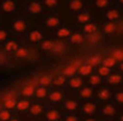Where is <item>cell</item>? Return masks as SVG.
Wrapping results in <instances>:
<instances>
[{"mask_svg":"<svg viewBox=\"0 0 123 121\" xmlns=\"http://www.w3.org/2000/svg\"><path fill=\"white\" fill-rule=\"evenodd\" d=\"M122 115L121 107L113 104L112 102H104L99 103V113L98 116L100 119H117Z\"/></svg>","mask_w":123,"mask_h":121,"instance_id":"1","label":"cell"},{"mask_svg":"<svg viewBox=\"0 0 123 121\" xmlns=\"http://www.w3.org/2000/svg\"><path fill=\"white\" fill-rule=\"evenodd\" d=\"M62 109L64 113L69 114H79L80 115V107H81V101L74 94V93H68L65 99L62 103Z\"/></svg>","mask_w":123,"mask_h":121,"instance_id":"2","label":"cell"},{"mask_svg":"<svg viewBox=\"0 0 123 121\" xmlns=\"http://www.w3.org/2000/svg\"><path fill=\"white\" fill-rule=\"evenodd\" d=\"M69 92L65 88H53L51 87L46 98V104L47 105H62L63 101L65 99L67 94Z\"/></svg>","mask_w":123,"mask_h":121,"instance_id":"3","label":"cell"},{"mask_svg":"<svg viewBox=\"0 0 123 121\" xmlns=\"http://www.w3.org/2000/svg\"><path fill=\"white\" fill-rule=\"evenodd\" d=\"M64 114L65 113L60 105H47L41 120L42 121H62Z\"/></svg>","mask_w":123,"mask_h":121,"instance_id":"4","label":"cell"},{"mask_svg":"<svg viewBox=\"0 0 123 121\" xmlns=\"http://www.w3.org/2000/svg\"><path fill=\"white\" fill-rule=\"evenodd\" d=\"M98 113H99V103L95 99L81 102V107H80V116L81 117L98 116Z\"/></svg>","mask_w":123,"mask_h":121,"instance_id":"5","label":"cell"},{"mask_svg":"<svg viewBox=\"0 0 123 121\" xmlns=\"http://www.w3.org/2000/svg\"><path fill=\"white\" fill-rule=\"evenodd\" d=\"M85 84H86L85 78H82V76H80V75L76 74L75 76H71V78L67 79L65 90H67L69 93H74V92H76L80 87H82Z\"/></svg>","mask_w":123,"mask_h":121,"instance_id":"6","label":"cell"},{"mask_svg":"<svg viewBox=\"0 0 123 121\" xmlns=\"http://www.w3.org/2000/svg\"><path fill=\"white\" fill-rule=\"evenodd\" d=\"M47 104L43 103V102H37V101H33L31 104H30V108L27 113L25 116H30V117H36V119H41L43 113H45V109H46Z\"/></svg>","mask_w":123,"mask_h":121,"instance_id":"7","label":"cell"},{"mask_svg":"<svg viewBox=\"0 0 123 121\" xmlns=\"http://www.w3.org/2000/svg\"><path fill=\"white\" fill-rule=\"evenodd\" d=\"M112 88L107 87L106 85H103L101 87L95 90L94 93V99L98 103H104V102H111V97H112Z\"/></svg>","mask_w":123,"mask_h":121,"instance_id":"8","label":"cell"},{"mask_svg":"<svg viewBox=\"0 0 123 121\" xmlns=\"http://www.w3.org/2000/svg\"><path fill=\"white\" fill-rule=\"evenodd\" d=\"M104 85L107 87L115 90V88H121L122 85V74L119 72H111L105 79H104Z\"/></svg>","mask_w":123,"mask_h":121,"instance_id":"9","label":"cell"},{"mask_svg":"<svg viewBox=\"0 0 123 121\" xmlns=\"http://www.w3.org/2000/svg\"><path fill=\"white\" fill-rule=\"evenodd\" d=\"M25 12L29 16H41L45 12V7L39 0H30L25 6Z\"/></svg>","mask_w":123,"mask_h":121,"instance_id":"10","label":"cell"},{"mask_svg":"<svg viewBox=\"0 0 123 121\" xmlns=\"http://www.w3.org/2000/svg\"><path fill=\"white\" fill-rule=\"evenodd\" d=\"M94 93H95V88L88 86L87 84H85L82 87H80L76 92H74V94L81 101H89V99H94Z\"/></svg>","mask_w":123,"mask_h":121,"instance_id":"11","label":"cell"},{"mask_svg":"<svg viewBox=\"0 0 123 121\" xmlns=\"http://www.w3.org/2000/svg\"><path fill=\"white\" fill-rule=\"evenodd\" d=\"M33 99H29V98H23V97H18L17 98V102H16V107H15V113L16 114H19L22 116H25L29 108H30V104H31Z\"/></svg>","mask_w":123,"mask_h":121,"instance_id":"12","label":"cell"},{"mask_svg":"<svg viewBox=\"0 0 123 121\" xmlns=\"http://www.w3.org/2000/svg\"><path fill=\"white\" fill-rule=\"evenodd\" d=\"M11 30L16 34H24L28 32V24L22 18H16L11 22Z\"/></svg>","mask_w":123,"mask_h":121,"instance_id":"13","label":"cell"},{"mask_svg":"<svg viewBox=\"0 0 123 121\" xmlns=\"http://www.w3.org/2000/svg\"><path fill=\"white\" fill-rule=\"evenodd\" d=\"M49 87H45V86H40L36 85L35 90H34V94H33V101H37V102H43L46 103V98L48 94Z\"/></svg>","mask_w":123,"mask_h":121,"instance_id":"14","label":"cell"},{"mask_svg":"<svg viewBox=\"0 0 123 121\" xmlns=\"http://www.w3.org/2000/svg\"><path fill=\"white\" fill-rule=\"evenodd\" d=\"M86 84L88 85V86H91V87H93V88H99V87H101L103 85H104V79L101 78V76H99L98 74H95V73H92L89 76H87L86 79Z\"/></svg>","mask_w":123,"mask_h":121,"instance_id":"15","label":"cell"},{"mask_svg":"<svg viewBox=\"0 0 123 121\" xmlns=\"http://www.w3.org/2000/svg\"><path fill=\"white\" fill-rule=\"evenodd\" d=\"M43 23H45V27H47L48 29H57V28H59V26H60L62 22H60V18L58 16H55V15H48V16L45 17Z\"/></svg>","mask_w":123,"mask_h":121,"instance_id":"16","label":"cell"},{"mask_svg":"<svg viewBox=\"0 0 123 121\" xmlns=\"http://www.w3.org/2000/svg\"><path fill=\"white\" fill-rule=\"evenodd\" d=\"M35 86H36V84H35V82H30V84L24 85V86L21 88L18 97H23V98H29V99H33V94H34Z\"/></svg>","mask_w":123,"mask_h":121,"instance_id":"17","label":"cell"},{"mask_svg":"<svg viewBox=\"0 0 123 121\" xmlns=\"http://www.w3.org/2000/svg\"><path fill=\"white\" fill-rule=\"evenodd\" d=\"M92 73H94V67L92 66V64H89L88 62H85V63H82L81 66H79V68H77V75H80V76H82V78H87V76H89Z\"/></svg>","mask_w":123,"mask_h":121,"instance_id":"18","label":"cell"},{"mask_svg":"<svg viewBox=\"0 0 123 121\" xmlns=\"http://www.w3.org/2000/svg\"><path fill=\"white\" fill-rule=\"evenodd\" d=\"M65 84H67V78L63 74H57V75L52 76L51 87H53V88H65Z\"/></svg>","mask_w":123,"mask_h":121,"instance_id":"19","label":"cell"},{"mask_svg":"<svg viewBox=\"0 0 123 121\" xmlns=\"http://www.w3.org/2000/svg\"><path fill=\"white\" fill-rule=\"evenodd\" d=\"M85 9V0H70L68 3V10L70 12L77 13Z\"/></svg>","mask_w":123,"mask_h":121,"instance_id":"20","label":"cell"},{"mask_svg":"<svg viewBox=\"0 0 123 121\" xmlns=\"http://www.w3.org/2000/svg\"><path fill=\"white\" fill-rule=\"evenodd\" d=\"M1 10L5 13H15L17 10V5L15 0H1Z\"/></svg>","mask_w":123,"mask_h":121,"instance_id":"21","label":"cell"},{"mask_svg":"<svg viewBox=\"0 0 123 121\" xmlns=\"http://www.w3.org/2000/svg\"><path fill=\"white\" fill-rule=\"evenodd\" d=\"M28 40L31 44H37L43 40V34L40 29H30L28 32Z\"/></svg>","mask_w":123,"mask_h":121,"instance_id":"22","label":"cell"},{"mask_svg":"<svg viewBox=\"0 0 123 121\" xmlns=\"http://www.w3.org/2000/svg\"><path fill=\"white\" fill-rule=\"evenodd\" d=\"M82 33H85V35H94L98 34V24L95 22H88L82 24Z\"/></svg>","mask_w":123,"mask_h":121,"instance_id":"23","label":"cell"},{"mask_svg":"<svg viewBox=\"0 0 123 121\" xmlns=\"http://www.w3.org/2000/svg\"><path fill=\"white\" fill-rule=\"evenodd\" d=\"M111 102L122 108V105H123V91H122V88H115L112 91Z\"/></svg>","mask_w":123,"mask_h":121,"instance_id":"24","label":"cell"},{"mask_svg":"<svg viewBox=\"0 0 123 121\" xmlns=\"http://www.w3.org/2000/svg\"><path fill=\"white\" fill-rule=\"evenodd\" d=\"M68 39H69V41H70L73 45H81V44H83L85 40H86L85 35H83L82 33H80V32H71V34H70V36H69Z\"/></svg>","mask_w":123,"mask_h":121,"instance_id":"25","label":"cell"},{"mask_svg":"<svg viewBox=\"0 0 123 121\" xmlns=\"http://www.w3.org/2000/svg\"><path fill=\"white\" fill-rule=\"evenodd\" d=\"M121 17V13L117 9H106L105 10V18L110 22H117Z\"/></svg>","mask_w":123,"mask_h":121,"instance_id":"26","label":"cell"},{"mask_svg":"<svg viewBox=\"0 0 123 121\" xmlns=\"http://www.w3.org/2000/svg\"><path fill=\"white\" fill-rule=\"evenodd\" d=\"M75 18H76L77 23H80V24H85V23H88V22L92 21V16H91V13H89L88 11H85V10L77 12Z\"/></svg>","mask_w":123,"mask_h":121,"instance_id":"27","label":"cell"},{"mask_svg":"<svg viewBox=\"0 0 123 121\" xmlns=\"http://www.w3.org/2000/svg\"><path fill=\"white\" fill-rule=\"evenodd\" d=\"M103 32L105 35H112L117 32V23L116 22H110V21H106L104 24H103Z\"/></svg>","mask_w":123,"mask_h":121,"instance_id":"28","label":"cell"},{"mask_svg":"<svg viewBox=\"0 0 123 121\" xmlns=\"http://www.w3.org/2000/svg\"><path fill=\"white\" fill-rule=\"evenodd\" d=\"M71 34V29L68 27H59L55 30V38L59 40H63V39H68Z\"/></svg>","mask_w":123,"mask_h":121,"instance_id":"29","label":"cell"},{"mask_svg":"<svg viewBox=\"0 0 123 121\" xmlns=\"http://www.w3.org/2000/svg\"><path fill=\"white\" fill-rule=\"evenodd\" d=\"M77 66L76 64H69V66H67L63 70H62V73L60 74H63L67 79H69V78H71V76H75L76 74H77Z\"/></svg>","mask_w":123,"mask_h":121,"instance_id":"30","label":"cell"},{"mask_svg":"<svg viewBox=\"0 0 123 121\" xmlns=\"http://www.w3.org/2000/svg\"><path fill=\"white\" fill-rule=\"evenodd\" d=\"M19 46V42L17 41V40H13V39H11V40H6L5 42H4V50L6 51V52H10V53H13L16 50H17V47Z\"/></svg>","mask_w":123,"mask_h":121,"instance_id":"31","label":"cell"},{"mask_svg":"<svg viewBox=\"0 0 123 121\" xmlns=\"http://www.w3.org/2000/svg\"><path fill=\"white\" fill-rule=\"evenodd\" d=\"M51 82H52V75H48V74H45V75H41L37 80H36V85H40V86H45V87H49L51 88Z\"/></svg>","mask_w":123,"mask_h":121,"instance_id":"32","label":"cell"},{"mask_svg":"<svg viewBox=\"0 0 123 121\" xmlns=\"http://www.w3.org/2000/svg\"><path fill=\"white\" fill-rule=\"evenodd\" d=\"M54 45H55V40L52 39H43L42 41H40V48L42 51H52Z\"/></svg>","mask_w":123,"mask_h":121,"instance_id":"33","label":"cell"},{"mask_svg":"<svg viewBox=\"0 0 123 121\" xmlns=\"http://www.w3.org/2000/svg\"><path fill=\"white\" fill-rule=\"evenodd\" d=\"M117 63H118V62H117V60H116L112 56H107V57H105V58H101V64L105 66V67H107V68H110V69L116 68Z\"/></svg>","mask_w":123,"mask_h":121,"instance_id":"34","label":"cell"},{"mask_svg":"<svg viewBox=\"0 0 123 121\" xmlns=\"http://www.w3.org/2000/svg\"><path fill=\"white\" fill-rule=\"evenodd\" d=\"M94 69H95V74H98V75L101 76L103 79H105V78L112 72V69H110V68H107V67H105V66H103V64H99V66L95 67Z\"/></svg>","mask_w":123,"mask_h":121,"instance_id":"35","label":"cell"},{"mask_svg":"<svg viewBox=\"0 0 123 121\" xmlns=\"http://www.w3.org/2000/svg\"><path fill=\"white\" fill-rule=\"evenodd\" d=\"M42 5L45 10H55L59 6V0H42Z\"/></svg>","mask_w":123,"mask_h":121,"instance_id":"36","label":"cell"},{"mask_svg":"<svg viewBox=\"0 0 123 121\" xmlns=\"http://www.w3.org/2000/svg\"><path fill=\"white\" fill-rule=\"evenodd\" d=\"M13 54H15V57H16V58L23 59V58H25V57L29 54V51H28V48H27V47H24V46H18V47H17V50L13 52Z\"/></svg>","mask_w":123,"mask_h":121,"instance_id":"37","label":"cell"},{"mask_svg":"<svg viewBox=\"0 0 123 121\" xmlns=\"http://www.w3.org/2000/svg\"><path fill=\"white\" fill-rule=\"evenodd\" d=\"M13 114H15V111L7 110V109L3 108L1 110H0V121H7V120H10L13 116Z\"/></svg>","mask_w":123,"mask_h":121,"instance_id":"38","label":"cell"},{"mask_svg":"<svg viewBox=\"0 0 123 121\" xmlns=\"http://www.w3.org/2000/svg\"><path fill=\"white\" fill-rule=\"evenodd\" d=\"M94 5L98 9L106 10V9H109L111 6V1L110 0H94Z\"/></svg>","mask_w":123,"mask_h":121,"instance_id":"39","label":"cell"},{"mask_svg":"<svg viewBox=\"0 0 123 121\" xmlns=\"http://www.w3.org/2000/svg\"><path fill=\"white\" fill-rule=\"evenodd\" d=\"M62 121H81V116L79 114H69L65 113Z\"/></svg>","mask_w":123,"mask_h":121,"instance_id":"40","label":"cell"},{"mask_svg":"<svg viewBox=\"0 0 123 121\" xmlns=\"http://www.w3.org/2000/svg\"><path fill=\"white\" fill-rule=\"evenodd\" d=\"M87 62H88L89 64H92V66L95 68V67H98L99 64H101V57H100V56H98V54L92 56V57H89V58H88Z\"/></svg>","mask_w":123,"mask_h":121,"instance_id":"41","label":"cell"},{"mask_svg":"<svg viewBox=\"0 0 123 121\" xmlns=\"http://www.w3.org/2000/svg\"><path fill=\"white\" fill-rule=\"evenodd\" d=\"M111 56L117 60V62H121V60H122V50H121V48H116V50H113Z\"/></svg>","mask_w":123,"mask_h":121,"instance_id":"42","label":"cell"},{"mask_svg":"<svg viewBox=\"0 0 123 121\" xmlns=\"http://www.w3.org/2000/svg\"><path fill=\"white\" fill-rule=\"evenodd\" d=\"M9 30H6V29H0V42H5L7 39H9Z\"/></svg>","mask_w":123,"mask_h":121,"instance_id":"43","label":"cell"},{"mask_svg":"<svg viewBox=\"0 0 123 121\" xmlns=\"http://www.w3.org/2000/svg\"><path fill=\"white\" fill-rule=\"evenodd\" d=\"M81 121H100L99 116H86V117H81Z\"/></svg>","mask_w":123,"mask_h":121,"instance_id":"44","label":"cell"},{"mask_svg":"<svg viewBox=\"0 0 123 121\" xmlns=\"http://www.w3.org/2000/svg\"><path fill=\"white\" fill-rule=\"evenodd\" d=\"M23 117L24 116H22V115H19V114H13V116L10 119V120H7V121H23Z\"/></svg>","mask_w":123,"mask_h":121,"instance_id":"45","label":"cell"},{"mask_svg":"<svg viewBox=\"0 0 123 121\" xmlns=\"http://www.w3.org/2000/svg\"><path fill=\"white\" fill-rule=\"evenodd\" d=\"M23 121H42L41 119H36V117H30V116H24Z\"/></svg>","mask_w":123,"mask_h":121,"instance_id":"46","label":"cell"},{"mask_svg":"<svg viewBox=\"0 0 123 121\" xmlns=\"http://www.w3.org/2000/svg\"><path fill=\"white\" fill-rule=\"evenodd\" d=\"M100 121H122V115H119L117 119H100Z\"/></svg>","mask_w":123,"mask_h":121,"instance_id":"47","label":"cell"},{"mask_svg":"<svg viewBox=\"0 0 123 121\" xmlns=\"http://www.w3.org/2000/svg\"><path fill=\"white\" fill-rule=\"evenodd\" d=\"M3 109V107H1V104H0V110H1Z\"/></svg>","mask_w":123,"mask_h":121,"instance_id":"48","label":"cell"},{"mask_svg":"<svg viewBox=\"0 0 123 121\" xmlns=\"http://www.w3.org/2000/svg\"><path fill=\"white\" fill-rule=\"evenodd\" d=\"M0 23H1V18H0Z\"/></svg>","mask_w":123,"mask_h":121,"instance_id":"49","label":"cell"},{"mask_svg":"<svg viewBox=\"0 0 123 121\" xmlns=\"http://www.w3.org/2000/svg\"><path fill=\"white\" fill-rule=\"evenodd\" d=\"M0 1H1V0H0Z\"/></svg>","mask_w":123,"mask_h":121,"instance_id":"50","label":"cell"}]
</instances>
